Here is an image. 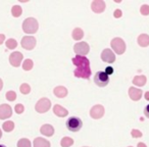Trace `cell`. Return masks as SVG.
Segmentation results:
<instances>
[{
    "instance_id": "obj_42",
    "label": "cell",
    "mask_w": 149,
    "mask_h": 147,
    "mask_svg": "<svg viewBox=\"0 0 149 147\" xmlns=\"http://www.w3.org/2000/svg\"><path fill=\"white\" fill-rule=\"evenodd\" d=\"M83 147H89V146H83Z\"/></svg>"
},
{
    "instance_id": "obj_2",
    "label": "cell",
    "mask_w": 149,
    "mask_h": 147,
    "mask_svg": "<svg viewBox=\"0 0 149 147\" xmlns=\"http://www.w3.org/2000/svg\"><path fill=\"white\" fill-rule=\"evenodd\" d=\"M39 29L38 21L34 17H28L23 22V30L27 34H35Z\"/></svg>"
},
{
    "instance_id": "obj_14",
    "label": "cell",
    "mask_w": 149,
    "mask_h": 147,
    "mask_svg": "<svg viewBox=\"0 0 149 147\" xmlns=\"http://www.w3.org/2000/svg\"><path fill=\"white\" fill-rule=\"evenodd\" d=\"M142 90H140L139 88L135 87H130L129 88V96L133 101H139L142 97Z\"/></svg>"
},
{
    "instance_id": "obj_8",
    "label": "cell",
    "mask_w": 149,
    "mask_h": 147,
    "mask_svg": "<svg viewBox=\"0 0 149 147\" xmlns=\"http://www.w3.org/2000/svg\"><path fill=\"white\" fill-rule=\"evenodd\" d=\"M21 45L27 50H32L36 46V38L33 36H25L21 41Z\"/></svg>"
},
{
    "instance_id": "obj_30",
    "label": "cell",
    "mask_w": 149,
    "mask_h": 147,
    "mask_svg": "<svg viewBox=\"0 0 149 147\" xmlns=\"http://www.w3.org/2000/svg\"><path fill=\"white\" fill-rule=\"evenodd\" d=\"M140 13L142 15H149V5L147 4H143L140 7Z\"/></svg>"
},
{
    "instance_id": "obj_5",
    "label": "cell",
    "mask_w": 149,
    "mask_h": 147,
    "mask_svg": "<svg viewBox=\"0 0 149 147\" xmlns=\"http://www.w3.org/2000/svg\"><path fill=\"white\" fill-rule=\"evenodd\" d=\"M51 107V101L48 98H41L40 100H38V102L35 105V109L39 114H45Z\"/></svg>"
},
{
    "instance_id": "obj_33",
    "label": "cell",
    "mask_w": 149,
    "mask_h": 147,
    "mask_svg": "<svg viewBox=\"0 0 149 147\" xmlns=\"http://www.w3.org/2000/svg\"><path fill=\"white\" fill-rule=\"evenodd\" d=\"M122 15H123V13L120 9H116V10H114L113 17H116V19H120V17H122Z\"/></svg>"
},
{
    "instance_id": "obj_10",
    "label": "cell",
    "mask_w": 149,
    "mask_h": 147,
    "mask_svg": "<svg viewBox=\"0 0 149 147\" xmlns=\"http://www.w3.org/2000/svg\"><path fill=\"white\" fill-rule=\"evenodd\" d=\"M101 59L104 62H107V63H112V62L116 61V54L113 53L111 49H108L105 48L103 51L101 52Z\"/></svg>"
},
{
    "instance_id": "obj_22",
    "label": "cell",
    "mask_w": 149,
    "mask_h": 147,
    "mask_svg": "<svg viewBox=\"0 0 149 147\" xmlns=\"http://www.w3.org/2000/svg\"><path fill=\"white\" fill-rule=\"evenodd\" d=\"M2 129L7 133L11 132V131L15 129V123H13V121H6L5 123H3Z\"/></svg>"
},
{
    "instance_id": "obj_31",
    "label": "cell",
    "mask_w": 149,
    "mask_h": 147,
    "mask_svg": "<svg viewBox=\"0 0 149 147\" xmlns=\"http://www.w3.org/2000/svg\"><path fill=\"white\" fill-rule=\"evenodd\" d=\"M131 135H132L133 138H141L143 134L141 131L137 130V129H133V130L131 131Z\"/></svg>"
},
{
    "instance_id": "obj_25",
    "label": "cell",
    "mask_w": 149,
    "mask_h": 147,
    "mask_svg": "<svg viewBox=\"0 0 149 147\" xmlns=\"http://www.w3.org/2000/svg\"><path fill=\"white\" fill-rule=\"evenodd\" d=\"M23 70H31L32 68H33V66H34V62H33V60L32 59H26V60H24V62H23Z\"/></svg>"
},
{
    "instance_id": "obj_26",
    "label": "cell",
    "mask_w": 149,
    "mask_h": 147,
    "mask_svg": "<svg viewBox=\"0 0 149 147\" xmlns=\"http://www.w3.org/2000/svg\"><path fill=\"white\" fill-rule=\"evenodd\" d=\"M17 147H32L31 141L27 138H22L17 142Z\"/></svg>"
},
{
    "instance_id": "obj_12",
    "label": "cell",
    "mask_w": 149,
    "mask_h": 147,
    "mask_svg": "<svg viewBox=\"0 0 149 147\" xmlns=\"http://www.w3.org/2000/svg\"><path fill=\"white\" fill-rule=\"evenodd\" d=\"M13 116V109L8 104H1L0 105V120H6Z\"/></svg>"
},
{
    "instance_id": "obj_38",
    "label": "cell",
    "mask_w": 149,
    "mask_h": 147,
    "mask_svg": "<svg viewBox=\"0 0 149 147\" xmlns=\"http://www.w3.org/2000/svg\"><path fill=\"white\" fill-rule=\"evenodd\" d=\"M144 96H145V99L148 100V101H149V91H148V92H146Z\"/></svg>"
},
{
    "instance_id": "obj_28",
    "label": "cell",
    "mask_w": 149,
    "mask_h": 147,
    "mask_svg": "<svg viewBox=\"0 0 149 147\" xmlns=\"http://www.w3.org/2000/svg\"><path fill=\"white\" fill-rule=\"evenodd\" d=\"M5 44H6V47L8 48V49H15V47L17 46V42L15 41V39H8L6 42H5Z\"/></svg>"
},
{
    "instance_id": "obj_13",
    "label": "cell",
    "mask_w": 149,
    "mask_h": 147,
    "mask_svg": "<svg viewBox=\"0 0 149 147\" xmlns=\"http://www.w3.org/2000/svg\"><path fill=\"white\" fill-rule=\"evenodd\" d=\"M106 4L103 0H94L91 4V8L92 10L95 13H102L105 10Z\"/></svg>"
},
{
    "instance_id": "obj_6",
    "label": "cell",
    "mask_w": 149,
    "mask_h": 147,
    "mask_svg": "<svg viewBox=\"0 0 149 147\" xmlns=\"http://www.w3.org/2000/svg\"><path fill=\"white\" fill-rule=\"evenodd\" d=\"M94 83L98 86V87H105L108 83H109V76L106 74L105 72H97L95 77H94Z\"/></svg>"
},
{
    "instance_id": "obj_36",
    "label": "cell",
    "mask_w": 149,
    "mask_h": 147,
    "mask_svg": "<svg viewBox=\"0 0 149 147\" xmlns=\"http://www.w3.org/2000/svg\"><path fill=\"white\" fill-rule=\"evenodd\" d=\"M5 41V36L3 34H0V45L3 44V42Z\"/></svg>"
},
{
    "instance_id": "obj_17",
    "label": "cell",
    "mask_w": 149,
    "mask_h": 147,
    "mask_svg": "<svg viewBox=\"0 0 149 147\" xmlns=\"http://www.w3.org/2000/svg\"><path fill=\"white\" fill-rule=\"evenodd\" d=\"M33 146L34 147H50V142L44 138L37 137V138L34 139Z\"/></svg>"
},
{
    "instance_id": "obj_43",
    "label": "cell",
    "mask_w": 149,
    "mask_h": 147,
    "mask_svg": "<svg viewBox=\"0 0 149 147\" xmlns=\"http://www.w3.org/2000/svg\"><path fill=\"white\" fill-rule=\"evenodd\" d=\"M128 147H133V146H128Z\"/></svg>"
},
{
    "instance_id": "obj_9",
    "label": "cell",
    "mask_w": 149,
    "mask_h": 147,
    "mask_svg": "<svg viewBox=\"0 0 149 147\" xmlns=\"http://www.w3.org/2000/svg\"><path fill=\"white\" fill-rule=\"evenodd\" d=\"M104 107L101 104H96L93 107L90 109V116L94 120H98V118H101L104 116Z\"/></svg>"
},
{
    "instance_id": "obj_24",
    "label": "cell",
    "mask_w": 149,
    "mask_h": 147,
    "mask_svg": "<svg viewBox=\"0 0 149 147\" xmlns=\"http://www.w3.org/2000/svg\"><path fill=\"white\" fill-rule=\"evenodd\" d=\"M23 13V9L19 5H13V8H11V15L15 17H21V15Z\"/></svg>"
},
{
    "instance_id": "obj_4",
    "label": "cell",
    "mask_w": 149,
    "mask_h": 147,
    "mask_svg": "<svg viewBox=\"0 0 149 147\" xmlns=\"http://www.w3.org/2000/svg\"><path fill=\"white\" fill-rule=\"evenodd\" d=\"M82 126H83V122L81 118L77 116H72L66 121V128L70 132H78L81 130Z\"/></svg>"
},
{
    "instance_id": "obj_19",
    "label": "cell",
    "mask_w": 149,
    "mask_h": 147,
    "mask_svg": "<svg viewBox=\"0 0 149 147\" xmlns=\"http://www.w3.org/2000/svg\"><path fill=\"white\" fill-rule=\"evenodd\" d=\"M137 42L141 47H147V46H149V36L147 34H141V35H139Z\"/></svg>"
},
{
    "instance_id": "obj_27",
    "label": "cell",
    "mask_w": 149,
    "mask_h": 147,
    "mask_svg": "<svg viewBox=\"0 0 149 147\" xmlns=\"http://www.w3.org/2000/svg\"><path fill=\"white\" fill-rule=\"evenodd\" d=\"M19 90H21L22 94H29L30 92H31V87H30V85H28L27 83H24L21 85Z\"/></svg>"
},
{
    "instance_id": "obj_11",
    "label": "cell",
    "mask_w": 149,
    "mask_h": 147,
    "mask_svg": "<svg viewBox=\"0 0 149 147\" xmlns=\"http://www.w3.org/2000/svg\"><path fill=\"white\" fill-rule=\"evenodd\" d=\"M23 54L19 51H15V52H13V53L9 55V62L15 68H19L21 65V62L23 60Z\"/></svg>"
},
{
    "instance_id": "obj_1",
    "label": "cell",
    "mask_w": 149,
    "mask_h": 147,
    "mask_svg": "<svg viewBox=\"0 0 149 147\" xmlns=\"http://www.w3.org/2000/svg\"><path fill=\"white\" fill-rule=\"evenodd\" d=\"M72 63L77 66L74 70V77L82 78V79H89L91 76V68H90V61L85 56L77 55L72 59Z\"/></svg>"
},
{
    "instance_id": "obj_23",
    "label": "cell",
    "mask_w": 149,
    "mask_h": 147,
    "mask_svg": "<svg viewBox=\"0 0 149 147\" xmlns=\"http://www.w3.org/2000/svg\"><path fill=\"white\" fill-rule=\"evenodd\" d=\"M72 144H74V139H72L70 137H63L60 141L61 147H70Z\"/></svg>"
},
{
    "instance_id": "obj_39",
    "label": "cell",
    "mask_w": 149,
    "mask_h": 147,
    "mask_svg": "<svg viewBox=\"0 0 149 147\" xmlns=\"http://www.w3.org/2000/svg\"><path fill=\"white\" fill-rule=\"evenodd\" d=\"M2 88H3V82H2V80L0 79V91L2 90Z\"/></svg>"
},
{
    "instance_id": "obj_34",
    "label": "cell",
    "mask_w": 149,
    "mask_h": 147,
    "mask_svg": "<svg viewBox=\"0 0 149 147\" xmlns=\"http://www.w3.org/2000/svg\"><path fill=\"white\" fill-rule=\"evenodd\" d=\"M104 72H105L108 76L112 75V74H113V68H112L111 66H107V68H105V70H104Z\"/></svg>"
},
{
    "instance_id": "obj_21",
    "label": "cell",
    "mask_w": 149,
    "mask_h": 147,
    "mask_svg": "<svg viewBox=\"0 0 149 147\" xmlns=\"http://www.w3.org/2000/svg\"><path fill=\"white\" fill-rule=\"evenodd\" d=\"M72 38H74V40H81L82 38L84 37V32L83 30L81 29V28H76V29H74V31H72Z\"/></svg>"
},
{
    "instance_id": "obj_3",
    "label": "cell",
    "mask_w": 149,
    "mask_h": 147,
    "mask_svg": "<svg viewBox=\"0 0 149 147\" xmlns=\"http://www.w3.org/2000/svg\"><path fill=\"white\" fill-rule=\"evenodd\" d=\"M110 46L113 49V51L118 55L125 53V51H126V43L122 38H113L110 42Z\"/></svg>"
},
{
    "instance_id": "obj_32",
    "label": "cell",
    "mask_w": 149,
    "mask_h": 147,
    "mask_svg": "<svg viewBox=\"0 0 149 147\" xmlns=\"http://www.w3.org/2000/svg\"><path fill=\"white\" fill-rule=\"evenodd\" d=\"M15 112H17V114H23L24 110H25V106H24L23 104L19 103V104H17V105L15 106Z\"/></svg>"
},
{
    "instance_id": "obj_20",
    "label": "cell",
    "mask_w": 149,
    "mask_h": 147,
    "mask_svg": "<svg viewBox=\"0 0 149 147\" xmlns=\"http://www.w3.org/2000/svg\"><path fill=\"white\" fill-rule=\"evenodd\" d=\"M147 82V78L145 76H136V77L133 79V84L138 87H143V86L146 84Z\"/></svg>"
},
{
    "instance_id": "obj_16",
    "label": "cell",
    "mask_w": 149,
    "mask_h": 147,
    "mask_svg": "<svg viewBox=\"0 0 149 147\" xmlns=\"http://www.w3.org/2000/svg\"><path fill=\"white\" fill-rule=\"evenodd\" d=\"M53 112H54V114H56V116H59V118H64V116H66L68 114V109L62 107L59 104H55V105L53 106Z\"/></svg>"
},
{
    "instance_id": "obj_35",
    "label": "cell",
    "mask_w": 149,
    "mask_h": 147,
    "mask_svg": "<svg viewBox=\"0 0 149 147\" xmlns=\"http://www.w3.org/2000/svg\"><path fill=\"white\" fill-rule=\"evenodd\" d=\"M144 114L147 118H149V104L146 105V107L144 108Z\"/></svg>"
},
{
    "instance_id": "obj_18",
    "label": "cell",
    "mask_w": 149,
    "mask_h": 147,
    "mask_svg": "<svg viewBox=\"0 0 149 147\" xmlns=\"http://www.w3.org/2000/svg\"><path fill=\"white\" fill-rule=\"evenodd\" d=\"M53 93L56 97L58 98H64L66 95H68V89L63 86H57V87L54 88Z\"/></svg>"
},
{
    "instance_id": "obj_15",
    "label": "cell",
    "mask_w": 149,
    "mask_h": 147,
    "mask_svg": "<svg viewBox=\"0 0 149 147\" xmlns=\"http://www.w3.org/2000/svg\"><path fill=\"white\" fill-rule=\"evenodd\" d=\"M40 132H41V134H43L44 136L51 137V136H53V134H54V128L51 125L45 124L40 128Z\"/></svg>"
},
{
    "instance_id": "obj_37",
    "label": "cell",
    "mask_w": 149,
    "mask_h": 147,
    "mask_svg": "<svg viewBox=\"0 0 149 147\" xmlns=\"http://www.w3.org/2000/svg\"><path fill=\"white\" fill-rule=\"evenodd\" d=\"M137 147H147V146H146V144H145V143L140 142V143H138V145H137Z\"/></svg>"
},
{
    "instance_id": "obj_29",
    "label": "cell",
    "mask_w": 149,
    "mask_h": 147,
    "mask_svg": "<svg viewBox=\"0 0 149 147\" xmlns=\"http://www.w3.org/2000/svg\"><path fill=\"white\" fill-rule=\"evenodd\" d=\"M5 97H6V99L9 100V101H13V100L17 99V93H15V91H8L5 94Z\"/></svg>"
},
{
    "instance_id": "obj_41",
    "label": "cell",
    "mask_w": 149,
    "mask_h": 147,
    "mask_svg": "<svg viewBox=\"0 0 149 147\" xmlns=\"http://www.w3.org/2000/svg\"><path fill=\"white\" fill-rule=\"evenodd\" d=\"M0 147H6L5 145H2V144H0Z\"/></svg>"
},
{
    "instance_id": "obj_7",
    "label": "cell",
    "mask_w": 149,
    "mask_h": 147,
    "mask_svg": "<svg viewBox=\"0 0 149 147\" xmlns=\"http://www.w3.org/2000/svg\"><path fill=\"white\" fill-rule=\"evenodd\" d=\"M74 51L77 55L85 56L89 53L90 47H89V45H88V43H86V42H79V43L74 44Z\"/></svg>"
},
{
    "instance_id": "obj_40",
    "label": "cell",
    "mask_w": 149,
    "mask_h": 147,
    "mask_svg": "<svg viewBox=\"0 0 149 147\" xmlns=\"http://www.w3.org/2000/svg\"><path fill=\"white\" fill-rule=\"evenodd\" d=\"M2 137V131H1V129H0V138Z\"/></svg>"
}]
</instances>
